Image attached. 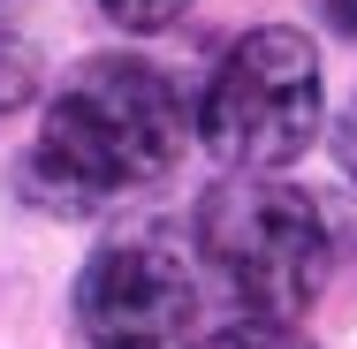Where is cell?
<instances>
[{
	"label": "cell",
	"mask_w": 357,
	"mask_h": 349,
	"mask_svg": "<svg viewBox=\"0 0 357 349\" xmlns=\"http://www.w3.org/2000/svg\"><path fill=\"white\" fill-rule=\"evenodd\" d=\"M198 130L236 175H274L319 137V54L304 31L266 23L220 54Z\"/></svg>",
	"instance_id": "3957f363"
},
{
	"label": "cell",
	"mask_w": 357,
	"mask_h": 349,
	"mask_svg": "<svg viewBox=\"0 0 357 349\" xmlns=\"http://www.w3.org/2000/svg\"><path fill=\"white\" fill-rule=\"evenodd\" d=\"M319 8H327V23H335L342 38H357V0H319Z\"/></svg>",
	"instance_id": "ba28073f"
},
{
	"label": "cell",
	"mask_w": 357,
	"mask_h": 349,
	"mask_svg": "<svg viewBox=\"0 0 357 349\" xmlns=\"http://www.w3.org/2000/svg\"><path fill=\"white\" fill-rule=\"evenodd\" d=\"M183 8H190V0H99V15L122 23V31H167Z\"/></svg>",
	"instance_id": "8992f818"
},
{
	"label": "cell",
	"mask_w": 357,
	"mask_h": 349,
	"mask_svg": "<svg viewBox=\"0 0 357 349\" xmlns=\"http://www.w3.org/2000/svg\"><path fill=\"white\" fill-rule=\"evenodd\" d=\"M198 349H312L289 319H228V327H213Z\"/></svg>",
	"instance_id": "5b68a950"
},
{
	"label": "cell",
	"mask_w": 357,
	"mask_h": 349,
	"mask_svg": "<svg viewBox=\"0 0 357 349\" xmlns=\"http://www.w3.org/2000/svg\"><path fill=\"white\" fill-rule=\"evenodd\" d=\"M198 251L251 319H296L335 266V228L282 175H228L198 205Z\"/></svg>",
	"instance_id": "7a4b0ae2"
},
{
	"label": "cell",
	"mask_w": 357,
	"mask_h": 349,
	"mask_svg": "<svg viewBox=\"0 0 357 349\" xmlns=\"http://www.w3.org/2000/svg\"><path fill=\"white\" fill-rule=\"evenodd\" d=\"M183 152L175 84L137 54H99L46 99V130L31 144V198L54 212H99L160 183Z\"/></svg>",
	"instance_id": "6da1fadb"
},
{
	"label": "cell",
	"mask_w": 357,
	"mask_h": 349,
	"mask_svg": "<svg viewBox=\"0 0 357 349\" xmlns=\"http://www.w3.org/2000/svg\"><path fill=\"white\" fill-rule=\"evenodd\" d=\"M198 319V281L160 235H114L76 281L84 349H183Z\"/></svg>",
	"instance_id": "277c9868"
},
{
	"label": "cell",
	"mask_w": 357,
	"mask_h": 349,
	"mask_svg": "<svg viewBox=\"0 0 357 349\" xmlns=\"http://www.w3.org/2000/svg\"><path fill=\"white\" fill-rule=\"evenodd\" d=\"M335 160H342V175L357 183V99H350V114L335 122Z\"/></svg>",
	"instance_id": "52a82bcc"
}]
</instances>
